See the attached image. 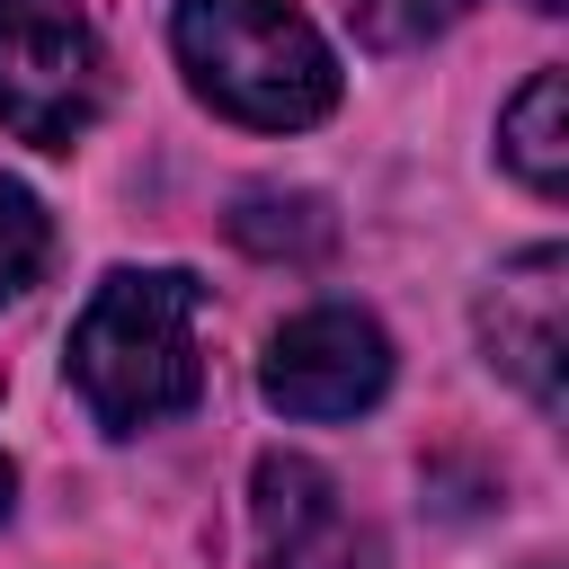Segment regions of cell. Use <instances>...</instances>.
Returning a JSON list of instances; mask_svg holds the SVG:
<instances>
[{"mask_svg": "<svg viewBox=\"0 0 569 569\" xmlns=\"http://www.w3.org/2000/svg\"><path fill=\"white\" fill-rule=\"evenodd\" d=\"M525 9H560V0H525Z\"/></svg>", "mask_w": 569, "mask_h": 569, "instance_id": "obj_12", "label": "cell"}, {"mask_svg": "<svg viewBox=\"0 0 569 569\" xmlns=\"http://www.w3.org/2000/svg\"><path fill=\"white\" fill-rule=\"evenodd\" d=\"M98 98L107 62L80 0H0V124L36 151H62L71 133H89Z\"/></svg>", "mask_w": 569, "mask_h": 569, "instance_id": "obj_3", "label": "cell"}, {"mask_svg": "<svg viewBox=\"0 0 569 569\" xmlns=\"http://www.w3.org/2000/svg\"><path fill=\"white\" fill-rule=\"evenodd\" d=\"M249 533H258V569H356L365 560V533H356L338 480L320 462H302V453L258 462Z\"/></svg>", "mask_w": 569, "mask_h": 569, "instance_id": "obj_6", "label": "cell"}, {"mask_svg": "<svg viewBox=\"0 0 569 569\" xmlns=\"http://www.w3.org/2000/svg\"><path fill=\"white\" fill-rule=\"evenodd\" d=\"M204 293L178 267H124L89 293L80 329H71V382L89 400L98 427L142 436L160 418H178L204 391V347H196Z\"/></svg>", "mask_w": 569, "mask_h": 569, "instance_id": "obj_1", "label": "cell"}, {"mask_svg": "<svg viewBox=\"0 0 569 569\" xmlns=\"http://www.w3.org/2000/svg\"><path fill=\"white\" fill-rule=\"evenodd\" d=\"M347 9H356L365 44H427L436 27L462 18V0H347Z\"/></svg>", "mask_w": 569, "mask_h": 569, "instance_id": "obj_10", "label": "cell"}, {"mask_svg": "<svg viewBox=\"0 0 569 569\" xmlns=\"http://www.w3.org/2000/svg\"><path fill=\"white\" fill-rule=\"evenodd\" d=\"M560 116H569V80L560 71H533L525 98L507 107V169L533 196H560L569 187V133H560Z\"/></svg>", "mask_w": 569, "mask_h": 569, "instance_id": "obj_7", "label": "cell"}, {"mask_svg": "<svg viewBox=\"0 0 569 569\" xmlns=\"http://www.w3.org/2000/svg\"><path fill=\"white\" fill-rule=\"evenodd\" d=\"M44 249H53V222H44V204H36L18 178H0V302L36 284Z\"/></svg>", "mask_w": 569, "mask_h": 569, "instance_id": "obj_9", "label": "cell"}, {"mask_svg": "<svg viewBox=\"0 0 569 569\" xmlns=\"http://www.w3.org/2000/svg\"><path fill=\"white\" fill-rule=\"evenodd\" d=\"M169 36H178L187 80L240 124L293 133L338 107V62L311 36V18L284 0H178Z\"/></svg>", "mask_w": 569, "mask_h": 569, "instance_id": "obj_2", "label": "cell"}, {"mask_svg": "<svg viewBox=\"0 0 569 569\" xmlns=\"http://www.w3.org/2000/svg\"><path fill=\"white\" fill-rule=\"evenodd\" d=\"M231 240L258 249V258H320V249L338 240V222H329V204L302 196V187H249L240 213H231Z\"/></svg>", "mask_w": 569, "mask_h": 569, "instance_id": "obj_8", "label": "cell"}, {"mask_svg": "<svg viewBox=\"0 0 569 569\" xmlns=\"http://www.w3.org/2000/svg\"><path fill=\"white\" fill-rule=\"evenodd\" d=\"M9 489H18V471H9V453H0V516H9Z\"/></svg>", "mask_w": 569, "mask_h": 569, "instance_id": "obj_11", "label": "cell"}, {"mask_svg": "<svg viewBox=\"0 0 569 569\" xmlns=\"http://www.w3.org/2000/svg\"><path fill=\"white\" fill-rule=\"evenodd\" d=\"M258 382H267V400H276L284 418H356V409H373L382 382H391V338H382L365 311L320 302V311H302V320L276 329Z\"/></svg>", "mask_w": 569, "mask_h": 569, "instance_id": "obj_4", "label": "cell"}, {"mask_svg": "<svg viewBox=\"0 0 569 569\" xmlns=\"http://www.w3.org/2000/svg\"><path fill=\"white\" fill-rule=\"evenodd\" d=\"M569 258L560 249H525L516 267H498V284L480 293V338L489 365L516 373L542 409H560V356H569Z\"/></svg>", "mask_w": 569, "mask_h": 569, "instance_id": "obj_5", "label": "cell"}]
</instances>
